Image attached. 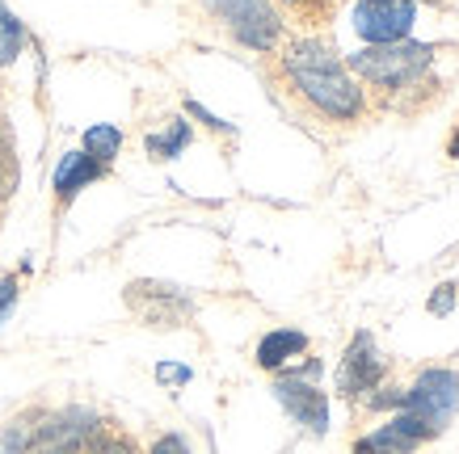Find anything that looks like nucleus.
<instances>
[{
  "mask_svg": "<svg viewBox=\"0 0 459 454\" xmlns=\"http://www.w3.org/2000/svg\"><path fill=\"white\" fill-rule=\"evenodd\" d=\"M282 76L291 81V89L304 97L307 106L333 123H354L367 110L359 81L350 76L333 47L325 39H295L282 51Z\"/></svg>",
  "mask_w": 459,
  "mask_h": 454,
  "instance_id": "nucleus-1",
  "label": "nucleus"
},
{
  "mask_svg": "<svg viewBox=\"0 0 459 454\" xmlns=\"http://www.w3.org/2000/svg\"><path fill=\"white\" fill-rule=\"evenodd\" d=\"M434 64V47L430 42H384V47H367L359 56H350V76H362L376 89H418L421 76Z\"/></svg>",
  "mask_w": 459,
  "mask_h": 454,
  "instance_id": "nucleus-2",
  "label": "nucleus"
},
{
  "mask_svg": "<svg viewBox=\"0 0 459 454\" xmlns=\"http://www.w3.org/2000/svg\"><path fill=\"white\" fill-rule=\"evenodd\" d=\"M228 34L257 56H270L282 42V17L270 0H207Z\"/></svg>",
  "mask_w": 459,
  "mask_h": 454,
  "instance_id": "nucleus-3",
  "label": "nucleus"
},
{
  "mask_svg": "<svg viewBox=\"0 0 459 454\" xmlns=\"http://www.w3.org/2000/svg\"><path fill=\"white\" fill-rule=\"evenodd\" d=\"M101 433V416L84 404H68L56 413H39L30 454H81Z\"/></svg>",
  "mask_w": 459,
  "mask_h": 454,
  "instance_id": "nucleus-4",
  "label": "nucleus"
},
{
  "mask_svg": "<svg viewBox=\"0 0 459 454\" xmlns=\"http://www.w3.org/2000/svg\"><path fill=\"white\" fill-rule=\"evenodd\" d=\"M455 408H459V374L451 371V366H430V371L418 374V383L404 391L401 413H413L421 425L438 438V433L451 425Z\"/></svg>",
  "mask_w": 459,
  "mask_h": 454,
  "instance_id": "nucleus-5",
  "label": "nucleus"
},
{
  "mask_svg": "<svg viewBox=\"0 0 459 454\" xmlns=\"http://www.w3.org/2000/svg\"><path fill=\"white\" fill-rule=\"evenodd\" d=\"M126 307L148 324V329H181L195 316V299L173 282H156V278H140L126 287Z\"/></svg>",
  "mask_w": 459,
  "mask_h": 454,
  "instance_id": "nucleus-6",
  "label": "nucleus"
},
{
  "mask_svg": "<svg viewBox=\"0 0 459 454\" xmlns=\"http://www.w3.org/2000/svg\"><path fill=\"white\" fill-rule=\"evenodd\" d=\"M413 17H418V0H359L350 21L367 47H384V42L409 39Z\"/></svg>",
  "mask_w": 459,
  "mask_h": 454,
  "instance_id": "nucleus-7",
  "label": "nucleus"
},
{
  "mask_svg": "<svg viewBox=\"0 0 459 454\" xmlns=\"http://www.w3.org/2000/svg\"><path fill=\"white\" fill-rule=\"evenodd\" d=\"M384 374H388V358L376 345V337L354 332V341L346 345L342 366H337V391L350 399H367L376 387H384Z\"/></svg>",
  "mask_w": 459,
  "mask_h": 454,
  "instance_id": "nucleus-8",
  "label": "nucleus"
},
{
  "mask_svg": "<svg viewBox=\"0 0 459 454\" xmlns=\"http://www.w3.org/2000/svg\"><path fill=\"white\" fill-rule=\"evenodd\" d=\"M270 391H274V399L282 404V413L291 416L295 425H304L307 433H316V438L329 433V396H325L316 383H307V379H291V374H279Z\"/></svg>",
  "mask_w": 459,
  "mask_h": 454,
  "instance_id": "nucleus-9",
  "label": "nucleus"
},
{
  "mask_svg": "<svg viewBox=\"0 0 459 454\" xmlns=\"http://www.w3.org/2000/svg\"><path fill=\"white\" fill-rule=\"evenodd\" d=\"M426 438H434L430 429L421 425L413 413L388 416V425H379L376 433L354 441V454H413Z\"/></svg>",
  "mask_w": 459,
  "mask_h": 454,
  "instance_id": "nucleus-10",
  "label": "nucleus"
},
{
  "mask_svg": "<svg viewBox=\"0 0 459 454\" xmlns=\"http://www.w3.org/2000/svg\"><path fill=\"white\" fill-rule=\"evenodd\" d=\"M304 354H307V337L299 329H274L257 341V366H262V371H274V374H282L295 358H304Z\"/></svg>",
  "mask_w": 459,
  "mask_h": 454,
  "instance_id": "nucleus-11",
  "label": "nucleus"
},
{
  "mask_svg": "<svg viewBox=\"0 0 459 454\" xmlns=\"http://www.w3.org/2000/svg\"><path fill=\"white\" fill-rule=\"evenodd\" d=\"M106 173V165H98L93 156H84V151H68L56 168V198L59 207H68L72 198L84 190V185H93V181Z\"/></svg>",
  "mask_w": 459,
  "mask_h": 454,
  "instance_id": "nucleus-12",
  "label": "nucleus"
},
{
  "mask_svg": "<svg viewBox=\"0 0 459 454\" xmlns=\"http://www.w3.org/2000/svg\"><path fill=\"white\" fill-rule=\"evenodd\" d=\"M186 143H190V123H181V118H173L165 131H152L143 139V148H148L152 160H173V156L186 151Z\"/></svg>",
  "mask_w": 459,
  "mask_h": 454,
  "instance_id": "nucleus-13",
  "label": "nucleus"
},
{
  "mask_svg": "<svg viewBox=\"0 0 459 454\" xmlns=\"http://www.w3.org/2000/svg\"><path fill=\"white\" fill-rule=\"evenodd\" d=\"M84 156H93L98 165H110L114 156L123 151V131L118 126H110V123H98V126H89L84 131Z\"/></svg>",
  "mask_w": 459,
  "mask_h": 454,
  "instance_id": "nucleus-14",
  "label": "nucleus"
},
{
  "mask_svg": "<svg viewBox=\"0 0 459 454\" xmlns=\"http://www.w3.org/2000/svg\"><path fill=\"white\" fill-rule=\"evenodd\" d=\"M22 47H26V26L13 17V9L0 0V68H9L17 56H22Z\"/></svg>",
  "mask_w": 459,
  "mask_h": 454,
  "instance_id": "nucleus-15",
  "label": "nucleus"
},
{
  "mask_svg": "<svg viewBox=\"0 0 459 454\" xmlns=\"http://www.w3.org/2000/svg\"><path fill=\"white\" fill-rule=\"evenodd\" d=\"M34 421H39V413H26V416H17V421H9L4 433H0V454H30Z\"/></svg>",
  "mask_w": 459,
  "mask_h": 454,
  "instance_id": "nucleus-16",
  "label": "nucleus"
},
{
  "mask_svg": "<svg viewBox=\"0 0 459 454\" xmlns=\"http://www.w3.org/2000/svg\"><path fill=\"white\" fill-rule=\"evenodd\" d=\"M81 454H140V450H135V441H131V438H123V433H110V429H101L98 438L89 441Z\"/></svg>",
  "mask_w": 459,
  "mask_h": 454,
  "instance_id": "nucleus-17",
  "label": "nucleus"
},
{
  "mask_svg": "<svg viewBox=\"0 0 459 454\" xmlns=\"http://www.w3.org/2000/svg\"><path fill=\"white\" fill-rule=\"evenodd\" d=\"M459 303V282H443V287H434L430 295V312L434 316H451Z\"/></svg>",
  "mask_w": 459,
  "mask_h": 454,
  "instance_id": "nucleus-18",
  "label": "nucleus"
},
{
  "mask_svg": "<svg viewBox=\"0 0 459 454\" xmlns=\"http://www.w3.org/2000/svg\"><path fill=\"white\" fill-rule=\"evenodd\" d=\"M148 454H195V450H190V441L181 438V433H160Z\"/></svg>",
  "mask_w": 459,
  "mask_h": 454,
  "instance_id": "nucleus-19",
  "label": "nucleus"
},
{
  "mask_svg": "<svg viewBox=\"0 0 459 454\" xmlns=\"http://www.w3.org/2000/svg\"><path fill=\"white\" fill-rule=\"evenodd\" d=\"M17 290H22V282H17L13 274L9 278H0V320L13 312V303H17Z\"/></svg>",
  "mask_w": 459,
  "mask_h": 454,
  "instance_id": "nucleus-20",
  "label": "nucleus"
},
{
  "mask_svg": "<svg viewBox=\"0 0 459 454\" xmlns=\"http://www.w3.org/2000/svg\"><path fill=\"white\" fill-rule=\"evenodd\" d=\"M186 114H195L198 123H207L211 131H232V126L223 123V118H215V114H211V110H203V106H198V101H186Z\"/></svg>",
  "mask_w": 459,
  "mask_h": 454,
  "instance_id": "nucleus-21",
  "label": "nucleus"
},
{
  "mask_svg": "<svg viewBox=\"0 0 459 454\" xmlns=\"http://www.w3.org/2000/svg\"><path fill=\"white\" fill-rule=\"evenodd\" d=\"M156 379H160V383H190V366H169V362H160V366H156Z\"/></svg>",
  "mask_w": 459,
  "mask_h": 454,
  "instance_id": "nucleus-22",
  "label": "nucleus"
},
{
  "mask_svg": "<svg viewBox=\"0 0 459 454\" xmlns=\"http://www.w3.org/2000/svg\"><path fill=\"white\" fill-rule=\"evenodd\" d=\"M446 151H451V160H459V131L446 139Z\"/></svg>",
  "mask_w": 459,
  "mask_h": 454,
  "instance_id": "nucleus-23",
  "label": "nucleus"
},
{
  "mask_svg": "<svg viewBox=\"0 0 459 454\" xmlns=\"http://www.w3.org/2000/svg\"><path fill=\"white\" fill-rule=\"evenodd\" d=\"M282 4H304V0H282Z\"/></svg>",
  "mask_w": 459,
  "mask_h": 454,
  "instance_id": "nucleus-24",
  "label": "nucleus"
}]
</instances>
